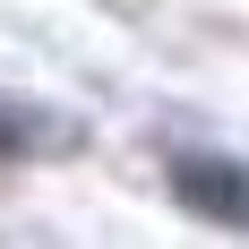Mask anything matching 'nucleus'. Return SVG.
Here are the masks:
<instances>
[{
	"label": "nucleus",
	"instance_id": "1",
	"mask_svg": "<svg viewBox=\"0 0 249 249\" xmlns=\"http://www.w3.org/2000/svg\"><path fill=\"white\" fill-rule=\"evenodd\" d=\"M163 180H172V198L189 206V215H206V224H224V232H249V172L232 163V155H206V146H172Z\"/></svg>",
	"mask_w": 249,
	"mask_h": 249
},
{
	"label": "nucleus",
	"instance_id": "2",
	"mask_svg": "<svg viewBox=\"0 0 249 249\" xmlns=\"http://www.w3.org/2000/svg\"><path fill=\"white\" fill-rule=\"evenodd\" d=\"M35 146H77V121L43 112L35 95H0V155H35Z\"/></svg>",
	"mask_w": 249,
	"mask_h": 249
}]
</instances>
